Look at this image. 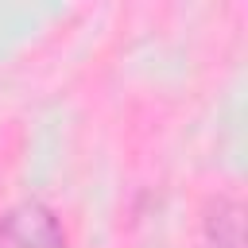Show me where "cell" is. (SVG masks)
I'll return each instance as SVG.
<instances>
[{
	"label": "cell",
	"instance_id": "cell-1",
	"mask_svg": "<svg viewBox=\"0 0 248 248\" xmlns=\"http://www.w3.org/2000/svg\"><path fill=\"white\" fill-rule=\"evenodd\" d=\"M0 248H66V232L43 202H19L0 217Z\"/></svg>",
	"mask_w": 248,
	"mask_h": 248
},
{
	"label": "cell",
	"instance_id": "cell-2",
	"mask_svg": "<svg viewBox=\"0 0 248 248\" xmlns=\"http://www.w3.org/2000/svg\"><path fill=\"white\" fill-rule=\"evenodd\" d=\"M205 248H244V205L229 194H217L202 217Z\"/></svg>",
	"mask_w": 248,
	"mask_h": 248
}]
</instances>
